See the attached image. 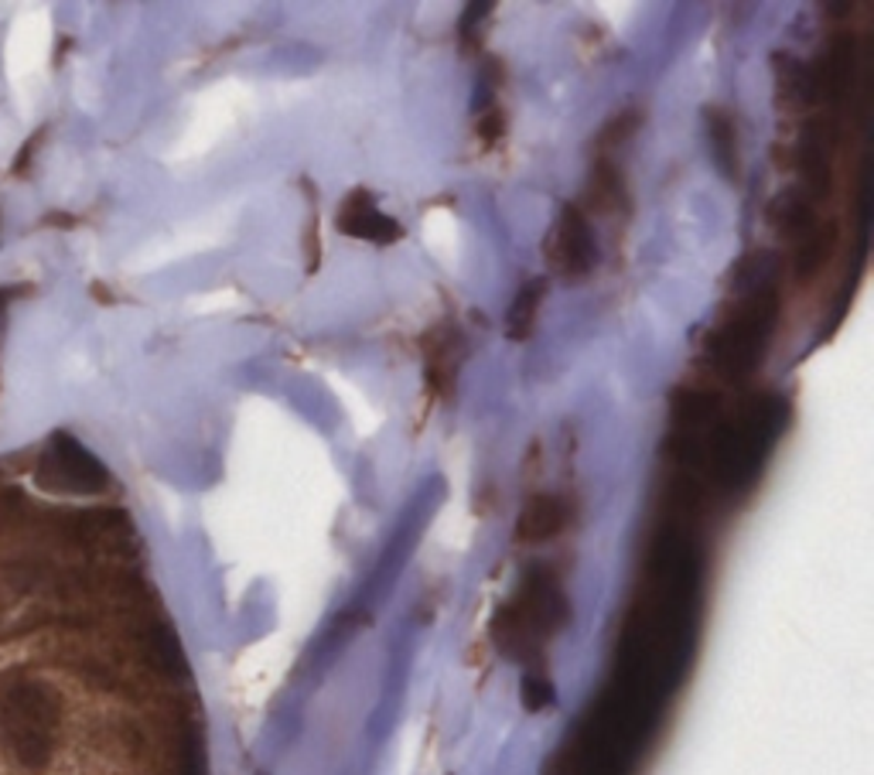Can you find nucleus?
Here are the masks:
<instances>
[{"label": "nucleus", "mask_w": 874, "mask_h": 775, "mask_svg": "<svg viewBox=\"0 0 874 775\" xmlns=\"http://www.w3.org/2000/svg\"><path fill=\"white\" fill-rule=\"evenodd\" d=\"M58 731V700L45 683H14L0 693V749L21 768L48 765Z\"/></svg>", "instance_id": "1"}, {"label": "nucleus", "mask_w": 874, "mask_h": 775, "mask_svg": "<svg viewBox=\"0 0 874 775\" xmlns=\"http://www.w3.org/2000/svg\"><path fill=\"white\" fill-rule=\"evenodd\" d=\"M39 482L52 492L96 496L110 485V472L83 441H76L68 431H55L39 462Z\"/></svg>", "instance_id": "2"}, {"label": "nucleus", "mask_w": 874, "mask_h": 775, "mask_svg": "<svg viewBox=\"0 0 874 775\" xmlns=\"http://www.w3.org/2000/svg\"><path fill=\"white\" fill-rule=\"evenodd\" d=\"M543 254L550 260V270L561 280H581L594 270V263H598V243H594L584 208L564 205L561 219L553 223L543 243Z\"/></svg>", "instance_id": "3"}, {"label": "nucleus", "mask_w": 874, "mask_h": 775, "mask_svg": "<svg viewBox=\"0 0 874 775\" xmlns=\"http://www.w3.org/2000/svg\"><path fill=\"white\" fill-rule=\"evenodd\" d=\"M335 226H338L345 236L369 239V243H397V239L403 236L400 223L390 219L387 213H382V208L376 205V198H373L366 189L353 192V195H348V198L342 202Z\"/></svg>", "instance_id": "4"}, {"label": "nucleus", "mask_w": 874, "mask_h": 775, "mask_svg": "<svg viewBox=\"0 0 874 775\" xmlns=\"http://www.w3.org/2000/svg\"><path fill=\"white\" fill-rule=\"evenodd\" d=\"M568 526V506L561 496H533L527 503V509L519 513L516 519V540L522 543H543V540H553Z\"/></svg>", "instance_id": "5"}, {"label": "nucleus", "mask_w": 874, "mask_h": 775, "mask_svg": "<svg viewBox=\"0 0 874 775\" xmlns=\"http://www.w3.org/2000/svg\"><path fill=\"white\" fill-rule=\"evenodd\" d=\"M543 298H547V277H533V280H527V284L519 288V294L512 298L509 314H506V335L512 342L530 338Z\"/></svg>", "instance_id": "6"}, {"label": "nucleus", "mask_w": 874, "mask_h": 775, "mask_svg": "<svg viewBox=\"0 0 874 775\" xmlns=\"http://www.w3.org/2000/svg\"><path fill=\"white\" fill-rule=\"evenodd\" d=\"M458 335L451 329L438 332V345H428V383L434 394H451L454 369H458Z\"/></svg>", "instance_id": "7"}, {"label": "nucleus", "mask_w": 874, "mask_h": 775, "mask_svg": "<svg viewBox=\"0 0 874 775\" xmlns=\"http://www.w3.org/2000/svg\"><path fill=\"white\" fill-rule=\"evenodd\" d=\"M708 137H711V148H714V158L721 164V171L727 179L738 174V140H734V123L724 110H708Z\"/></svg>", "instance_id": "8"}, {"label": "nucleus", "mask_w": 874, "mask_h": 775, "mask_svg": "<svg viewBox=\"0 0 874 775\" xmlns=\"http://www.w3.org/2000/svg\"><path fill=\"white\" fill-rule=\"evenodd\" d=\"M625 202V189H622V174L615 164L602 161L591 174V185H587V205L594 213H612Z\"/></svg>", "instance_id": "9"}, {"label": "nucleus", "mask_w": 874, "mask_h": 775, "mask_svg": "<svg viewBox=\"0 0 874 775\" xmlns=\"http://www.w3.org/2000/svg\"><path fill=\"white\" fill-rule=\"evenodd\" d=\"M773 223H776L783 233L796 236V233H802V229H810L813 213H810L807 202H802L796 192H786V195H779V198L773 202Z\"/></svg>", "instance_id": "10"}, {"label": "nucleus", "mask_w": 874, "mask_h": 775, "mask_svg": "<svg viewBox=\"0 0 874 775\" xmlns=\"http://www.w3.org/2000/svg\"><path fill=\"white\" fill-rule=\"evenodd\" d=\"M522 703H527V711H543L553 703V683L540 674H530L522 680Z\"/></svg>", "instance_id": "11"}, {"label": "nucleus", "mask_w": 874, "mask_h": 775, "mask_svg": "<svg viewBox=\"0 0 874 775\" xmlns=\"http://www.w3.org/2000/svg\"><path fill=\"white\" fill-rule=\"evenodd\" d=\"M636 123H639V110H633V114H622L615 123H608V127H605L602 140H605V144H615V140H622L625 133H633V130H636Z\"/></svg>", "instance_id": "12"}]
</instances>
